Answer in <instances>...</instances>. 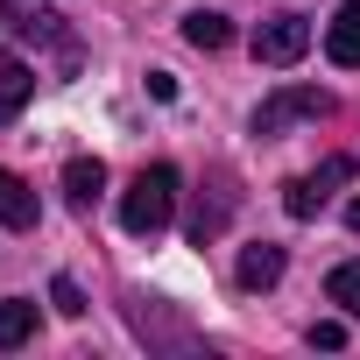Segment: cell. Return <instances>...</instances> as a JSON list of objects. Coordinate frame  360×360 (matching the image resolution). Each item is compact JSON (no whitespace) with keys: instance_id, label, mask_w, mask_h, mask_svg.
Wrapping results in <instances>:
<instances>
[{"instance_id":"cell-7","label":"cell","mask_w":360,"mask_h":360,"mask_svg":"<svg viewBox=\"0 0 360 360\" xmlns=\"http://www.w3.org/2000/svg\"><path fill=\"white\" fill-rule=\"evenodd\" d=\"M240 290H276L283 283V248H269V240H255V248H240Z\"/></svg>"},{"instance_id":"cell-16","label":"cell","mask_w":360,"mask_h":360,"mask_svg":"<svg viewBox=\"0 0 360 360\" xmlns=\"http://www.w3.org/2000/svg\"><path fill=\"white\" fill-rule=\"evenodd\" d=\"M346 226H353V233H360V198H353V205H346Z\"/></svg>"},{"instance_id":"cell-15","label":"cell","mask_w":360,"mask_h":360,"mask_svg":"<svg viewBox=\"0 0 360 360\" xmlns=\"http://www.w3.org/2000/svg\"><path fill=\"white\" fill-rule=\"evenodd\" d=\"M148 99H176V78L169 71H148Z\"/></svg>"},{"instance_id":"cell-6","label":"cell","mask_w":360,"mask_h":360,"mask_svg":"<svg viewBox=\"0 0 360 360\" xmlns=\"http://www.w3.org/2000/svg\"><path fill=\"white\" fill-rule=\"evenodd\" d=\"M36 219H43V205H36V191L22 184L15 169H0V226H15V233H22V226H36Z\"/></svg>"},{"instance_id":"cell-13","label":"cell","mask_w":360,"mask_h":360,"mask_svg":"<svg viewBox=\"0 0 360 360\" xmlns=\"http://www.w3.org/2000/svg\"><path fill=\"white\" fill-rule=\"evenodd\" d=\"M50 304H57L64 318H85V297H78V283H71V276H57V283H50Z\"/></svg>"},{"instance_id":"cell-4","label":"cell","mask_w":360,"mask_h":360,"mask_svg":"<svg viewBox=\"0 0 360 360\" xmlns=\"http://www.w3.org/2000/svg\"><path fill=\"white\" fill-rule=\"evenodd\" d=\"M304 50H311V22H304V15H269V22L255 29V64H276V71H283V64H297Z\"/></svg>"},{"instance_id":"cell-12","label":"cell","mask_w":360,"mask_h":360,"mask_svg":"<svg viewBox=\"0 0 360 360\" xmlns=\"http://www.w3.org/2000/svg\"><path fill=\"white\" fill-rule=\"evenodd\" d=\"M325 297H332L346 318H360V262H339V269H332V283H325Z\"/></svg>"},{"instance_id":"cell-10","label":"cell","mask_w":360,"mask_h":360,"mask_svg":"<svg viewBox=\"0 0 360 360\" xmlns=\"http://www.w3.org/2000/svg\"><path fill=\"white\" fill-rule=\"evenodd\" d=\"M184 43H191V50H226V43H233V22L212 15V8H198V15H184Z\"/></svg>"},{"instance_id":"cell-9","label":"cell","mask_w":360,"mask_h":360,"mask_svg":"<svg viewBox=\"0 0 360 360\" xmlns=\"http://www.w3.org/2000/svg\"><path fill=\"white\" fill-rule=\"evenodd\" d=\"M64 191H71L78 212H92V198L106 191V162H99V155H71V162H64Z\"/></svg>"},{"instance_id":"cell-14","label":"cell","mask_w":360,"mask_h":360,"mask_svg":"<svg viewBox=\"0 0 360 360\" xmlns=\"http://www.w3.org/2000/svg\"><path fill=\"white\" fill-rule=\"evenodd\" d=\"M311 346H325V353H339V346H346V325H332V318H325V325H311Z\"/></svg>"},{"instance_id":"cell-8","label":"cell","mask_w":360,"mask_h":360,"mask_svg":"<svg viewBox=\"0 0 360 360\" xmlns=\"http://www.w3.org/2000/svg\"><path fill=\"white\" fill-rule=\"evenodd\" d=\"M29 99H36V71H29L22 57H8V50H0V120H15Z\"/></svg>"},{"instance_id":"cell-5","label":"cell","mask_w":360,"mask_h":360,"mask_svg":"<svg viewBox=\"0 0 360 360\" xmlns=\"http://www.w3.org/2000/svg\"><path fill=\"white\" fill-rule=\"evenodd\" d=\"M325 57H332L339 71L360 64V0H339V15H332V29H325Z\"/></svg>"},{"instance_id":"cell-3","label":"cell","mask_w":360,"mask_h":360,"mask_svg":"<svg viewBox=\"0 0 360 360\" xmlns=\"http://www.w3.org/2000/svg\"><path fill=\"white\" fill-rule=\"evenodd\" d=\"M346 176H353V155H332V162H318L311 176H290V184H283V212H290V219H318L325 198L346 184Z\"/></svg>"},{"instance_id":"cell-11","label":"cell","mask_w":360,"mask_h":360,"mask_svg":"<svg viewBox=\"0 0 360 360\" xmlns=\"http://www.w3.org/2000/svg\"><path fill=\"white\" fill-rule=\"evenodd\" d=\"M29 332H36V304L29 297H8V304H0V353H15Z\"/></svg>"},{"instance_id":"cell-2","label":"cell","mask_w":360,"mask_h":360,"mask_svg":"<svg viewBox=\"0 0 360 360\" xmlns=\"http://www.w3.org/2000/svg\"><path fill=\"white\" fill-rule=\"evenodd\" d=\"M332 113V92L325 85H276L262 106H255V134H283L297 120H325Z\"/></svg>"},{"instance_id":"cell-1","label":"cell","mask_w":360,"mask_h":360,"mask_svg":"<svg viewBox=\"0 0 360 360\" xmlns=\"http://www.w3.org/2000/svg\"><path fill=\"white\" fill-rule=\"evenodd\" d=\"M169 219H176V169H169V162L134 169V184L120 191V226H127L134 240H148V233H162Z\"/></svg>"}]
</instances>
